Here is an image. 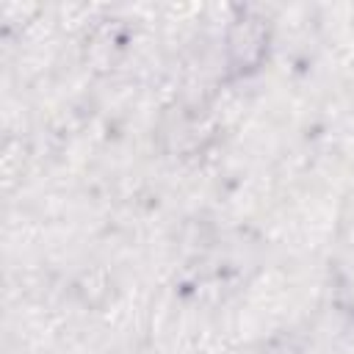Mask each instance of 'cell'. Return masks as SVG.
I'll list each match as a JSON object with an SVG mask.
<instances>
[{
  "mask_svg": "<svg viewBox=\"0 0 354 354\" xmlns=\"http://www.w3.org/2000/svg\"><path fill=\"white\" fill-rule=\"evenodd\" d=\"M271 28L268 19L254 11H241L227 28V66L230 75H254L268 58Z\"/></svg>",
  "mask_w": 354,
  "mask_h": 354,
  "instance_id": "6da1fadb",
  "label": "cell"
}]
</instances>
